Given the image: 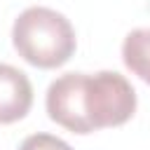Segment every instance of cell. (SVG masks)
Returning a JSON list of instances; mask_svg holds the SVG:
<instances>
[{
  "label": "cell",
  "mask_w": 150,
  "mask_h": 150,
  "mask_svg": "<svg viewBox=\"0 0 150 150\" xmlns=\"http://www.w3.org/2000/svg\"><path fill=\"white\" fill-rule=\"evenodd\" d=\"M136 103L131 82L115 70L66 73L47 87L45 98L49 120L80 136L129 122Z\"/></svg>",
  "instance_id": "1"
},
{
  "label": "cell",
  "mask_w": 150,
  "mask_h": 150,
  "mask_svg": "<svg viewBox=\"0 0 150 150\" xmlns=\"http://www.w3.org/2000/svg\"><path fill=\"white\" fill-rule=\"evenodd\" d=\"M12 45L19 56L35 68H59L63 66L77 47L73 23L56 9L28 7L12 26Z\"/></svg>",
  "instance_id": "2"
},
{
  "label": "cell",
  "mask_w": 150,
  "mask_h": 150,
  "mask_svg": "<svg viewBox=\"0 0 150 150\" xmlns=\"http://www.w3.org/2000/svg\"><path fill=\"white\" fill-rule=\"evenodd\" d=\"M33 105V84L28 75L9 63H0V124L19 122Z\"/></svg>",
  "instance_id": "3"
},
{
  "label": "cell",
  "mask_w": 150,
  "mask_h": 150,
  "mask_svg": "<svg viewBox=\"0 0 150 150\" xmlns=\"http://www.w3.org/2000/svg\"><path fill=\"white\" fill-rule=\"evenodd\" d=\"M124 66L150 84V28H134L122 42Z\"/></svg>",
  "instance_id": "4"
},
{
  "label": "cell",
  "mask_w": 150,
  "mask_h": 150,
  "mask_svg": "<svg viewBox=\"0 0 150 150\" xmlns=\"http://www.w3.org/2000/svg\"><path fill=\"white\" fill-rule=\"evenodd\" d=\"M19 150H73L63 138L52 134H30L21 141Z\"/></svg>",
  "instance_id": "5"
}]
</instances>
